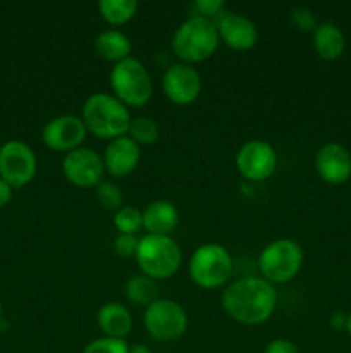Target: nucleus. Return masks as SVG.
<instances>
[{
	"label": "nucleus",
	"mask_w": 351,
	"mask_h": 353,
	"mask_svg": "<svg viewBox=\"0 0 351 353\" xmlns=\"http://www.w3.org/2000/svg\"><path fill=\"white\" fill-rule=\"evenodd\" d=\"M222 309L227 316L244 326L267 323L277 307V292L264 278H241L222 292Z\"/></svg>",
	"instance_id": "nucleus-1"
},
{
	"label": "nucleus",
	"mask_w": 351,
	"mask_h": 353,
	"mask_svg": "<svg viewBox=\"0 0 351 353\" xmlns=\"http://www.w3.org/2000/svg\"><path fill=\"white\" fill-rule=\"evenodd\" d=\"M81 119L88 133L100 140H114L127 134L131 114L120 100L112 93L96 92L89 95L83 103Z\"/></svg>",
	"instance_id": "nucleus-2"
},
{
	"label": "nucleus",
	"mask_w": 351,
	"mask_h": 353,
	"mask_svg": "<svg viewBox=\"0 0 351 353\" xmlns=\"http://www.w3.org/2000/svg\"><path fill=\"white\" fill-rule=\"evenodd\" d=\"M219 43L217 24L213 21L202 16H189L174 31L172 52L179 61L193 65L212 57Z\"/></svg>",
	"instance_id": "nucleus-3"
},
{
	"label": "nucleus",
	"mask_w": 351,
	"mask_h": 353,
	"mask_svg": "<svg viewBox=\"0 0 351 353\" xmlns=\"http://www.w3.org/2000/svg\"><path fill=\"white\" fill-rule=\"evenodd\" d=\"M134 259L141 274L160 281L176 276L181 268L182 252L172 236L145 234L143 238H140Z\"/></svg>",
	"instance_id": "nucleus-4"
},
{
	"label": "nucleus",
	"mask_w": 351,
	"mask_h": 353,
	"mask_svg": "<svg viewBox=\"0 0 351 353\" xmlns=\"http://www.w3.org/2000/svg\"><path fill=\"white\" fill-rule=\"evenodd\" d=\"M188 272L198 288H222L233 274V257L224 245L203 243L191 254Z\"/></svg>",
	"instance_id": "nucleus-5"
},
{
	"label": "nucleus",
	"mask_w": 351,
	"mask_h": 353,
	"mask_svg": "<svg viewBox=\"0 0 351 353\" xmlns=\"http://www.w3.org/2000/svg\"><path fill=\"white\" fill-rule=\"evenodd\" d=\"M305 254L298 241L291 238H279L265 245L258 255V269L262 278L272 285H284L299 274Z\"/></svg>",
	"instance_id": "nucleus-6"
},
{
	"label": "nucleus",
	"mask_w": 351,
	"mask_h": 353,
	"mask_svg": "<svg viewBox=\"0 0 351 353\" xmlns=\"http://www.w3.org/2000/svg\"><path fill=\"white\" fill-rule=\"evenodd\" d=\"M109 79L112 95L126 107H143L150 102L153 83L148 69L138 59L129 57L114 64Z\"/></svg>",
	"instance_id": "nucleus-7"
},
{
	"label": "nucleus",
	"mask_w": 351,
	"mask_h": 353,
	"mask_svg": "<svg viewBox=\"0 0 351 353\" xmlns=\"http://www.w3.org/2000/svg\"><path fill=\"white\" fill-rule=\"evenodd\" d=\"M145 330L155 341H178L188 330L186 310L171 299H158L145 309Z\"/></svg>",
	"instance_id": "nucleus-8"
},
{
	"label": "nucleus",
	"mask_w": 351,
	"mask_h": 353,
	"mask_svg": "<svg viewBox=\"0 0 351 353\" xmlns=\"http://www.w3.org/2000/svg\"><path fill=\"white\" fill-rule=\"evenodd\" d=\"M38 171L33 148L21 140H10L0 147V178L12 188L30 185Z\"/></svg>",
	"instance_id": "nucleus-9"
},
{
	"label": "nucleus",
	"mask_w": 351,
	"mask_h": 353,
	"mask_svg": "<svg viewBox=\"0 0 351 353\" xmlns=\"http://www.w3.org/2000/svg\"><path fill=\"white\" fill-rule=\"evenodd\" d=\"M237 172L248 181H265L277 169V152L264 140H250L236 154Z\"/></svg>",
	"instance_id": "nucleus-10"
},
{
	"label": "nucleus",
	"mask_w": 351,
	"mask_h": 353,
	"mask_svg": "<svg viewBox=\"0 0 351 353\" xmlns=\"http://www.w3.org/2000/svg\"><path fill=\"white\" fill-rule=\"evenodd\" d=\"M86 137H88V130H86L85 123L81 117L74 116V114L54 117L41 130V140H43L45 147L54 152H62V154H69L76 148H81Z\"/></svg>",
	"instance_id": "nucleus-11"
},
{
	"label": "nucleus",
	"mask_w": 351,
	"mask_h": 353,
	"mask_svg": "<svg viewBox=\"0 0 351 353\" xmlns=\"http://www.w3.org/2000/svg\"><path fill=\"white\" fill-rule=\"evenodd\" d=\"M62 172L65 179L78 188H96L103 181L105 168L102 155L93 152L92 148L81 147L64 155Z\"/></svg>",
	"instance_id": "nucleus-12"
},
{
	"label": "nucleus",
	"mask_w": 351,
	"mask_h": 353,
	"mask_svg": "<svg viewBox=\"0 0 351 353\" xmlns=\"http://www.w3.org/2000/svg\"><path fill=\"white\" fill-rule=\"evenodd\" d=\"M162 90L169 102L176 105H189L196 102L202 93V76L193 65L176 62L165 69Z\"/></svg>",
	"instance_id": "nucleus-13"
},
{
	"label": "nucleus",
	"mask_w": 351,
	"mask_h": 353,
	"mask_svg": "<svg viewBox=\"0 0 351 353\" xmlns=\"http://www.w3.org/2000/svg\"><path fill=\"white\" fill-rule=\"evenodd\" d=\"M315 171L327 185H343L351 178V152L341 143H326L315 154Z\"/></svg>",
	"instance_id": "nucleus-14"
},
{
	"label": "nucleus",
	"mask_w": 351,
	"mask_h": 353,
	"mask_svg": "<svg viewBox=\"0 0 351 353\" xmlns=\"http://www.w3.org/2000/svg\"><path fill=\"white\" fill-rule=\"evenodd\" d=\"M215 24L219 40L226 47L237 52H246L257 45L258 28L246 16H241L237 12H224L215 21Z\"/></svg>",
	"instance_id": "nucleus-15"
},
{
	"label": "nucleus",
	"mask_w": 351,
	"mask_h": 353,
	"mask_svg": "<svg viewBox=\"0 0 351 353\" xmlns=\"http://www.w3.org/2000/svg\"><path fill=\"white\" fill-rule=\"evenodd\" d=\"M140 157V145H136L127 134H124V137L114 138L107 143L102 161L105 172H109L114 178H126L138 168Z\"/></svg>",
	"instance_id": "nucleus-16"
},
{
	"label": "nucleus",
	"mask_w": 351,
	"mask_h": 353,
	"mask_svg": "<svg viewBox=\"0 0 351 353\" xmlns=\"http://www.w3.org/2000/svg\"><path fill=\"white\" fill-rule=\"evenodd\" d=\"M141 214H143V230L148 234L171 236L179 224L178 207L169 200H155L148 203Z\"/></svg>",
	"instance_id": "nucleus-17"
},
{
	"label": "nucleus",
	"mask_w": 351,
	"mask_h": 353,
	"mask_svg": "<svg viewBox=\"0 0 351 353\" xmlns=\"http://www.w3.org/2000/svg\"><path fill=\"white\" fill-rule=\"evenodd\" d=\"M312 45L317 55L323 61H337L344 54L346 38L341 28L332 21L317 24L312 33Z\"/></svg>",
	"instance_id": "nucleus-18"
},
{
	"label": "nucleus",
	"mask_w": 351,
	"mask_h": 353,
	"mask_svg": "<svg viewBox=\"0 0 351 353\" xmlns=\"http://www.w3.org/2000/svg\"><path fill=\"white\" fill-rule=\"evenodd\" d=\"M96 324L103 336L126 340V336L133 330V317L124 305L117 302H109L100 307L98 314H96Z\"/></svg>",
	"instance_id": "nucleus-19"
},
{
	"label": "nucleus",
	"mask_w": 351,
	"mask_h": 353,
	"mask_svg": "<svg viewBox=\"0 0 351 353\" xmlns=\"http://www.w3.org/2000/svg\"><path fill=\"white\" fill-rule=\"evenodd\" d=\"M95 50L103 61H109L117 64L120 61H126L131 57V52H133V43L127 38V34H124L119 30H105L102 33L96 34L95 41Z\"/></svg>",
	"instance_id": "nucleus-20"
},
{
	"label": "nucleus",
	"mask_w": 351,
	"mask_h": 353,
	"mask_svg": "<svg viewBox=\"0 0 351 353\" xmlns=\"http://www.w3.org/2000/svg\"><path fill=\"white\" fill-rule=\"evenodd\" d=\"M124 293H126V299L133 305L145 307V309L151 305L155 300H158L157 281L145 274H138L127 279L126 286H124Z\"/></svg>",
	"instance_id": "nucleus-21"
},
{
	"label": "nucleus",
	"mask_w": 351,
	"mask_h": 353,
	"mask_svg": "<svg viewBox=\"0 0 351 353\" xmlns=\"http://www.w3.org/2000/svg\"><path fill=\"white\" fill-rule=\"evenodd\" d=\"M98 12L110 26H123L136 16L138 2L136 0H102L98 3Z\"/></svg>",
	"instance_id": "nucleus-22"
},
{
	"label": "nucleus",
	"mask_w": 351,
	"mask_h": 353,
	"mask_svg": "<svg viewBox=\"0 0 351 353\" xmlns=\"http://www.w3.org/2000/svg\"><path fill=\"white\" fill-rule=\"evenodd\" d=\"M127 137L136 145H153L158 140V126L150 117H133L127 130Z\"/></svg>",
	"instance_id": "nucleus-23"
},
{
	"label": "nucleus",
	"mask_w": 351,
	"mask_h": 353,
	"mask_svg": "<svg viewBox=\"0 0 351 353\" xmlns=\"http://www.w3.org/2000/svg\"><path fill=\"white\" fill-rule=\"evenodd\" d=\"M114 226L119 234H136L143 230V214L136 207L123 205L117 212H114Z\"/></svg>",
	"instance_id": "nucleus-24"
},
{
	"label": "nucleus",
	"mask_w": 351,
	"mask_h": 353,
	"mask_svg": "<svg viewBox=\"0 0 351 353\" xmlns=\"http://www.w3.org/2000/svg\"><path fill=\"white\" fill-rule=\"evenodd\" d=\"M96 200H98L100 207L105 210H117L123 207V190L112 181H102L96 186Z\"/></svg>",
	"instance_id": "nucleus-25"
},
{
	"label": "nucleus",
	"mask_w": 351,
	"mask_h": 353,
	"mask_svg": "<svg viewBox=\"0 0 351 353\" xmlns=\"http://www.w3.org/2000/svg\"><path fill=\"white\" fill-rule=\"evenodd\" d=\"M83 353H129V345L126 340L102 336L89 341Z\"/></svg>",
	"instance_id": "nucleus-26"
},
{
	"label": "nucleus",
	"mask_w": 351,
	"mask_h": 353,
	"mask_svg": "<svg viewBox=\"0 0 351 353\" xmlns=\"http://www.w3.org/2000/svg\"><path fill=\"white\" fill-rule=\"evenodd\" d=\"M193 12L195 14L191 16H202L215 23L226 12V3L224 0H196L193 3Z\"/></svg>",
	"instance_id": "nucleus-27"
},
{
	"label": "nucleus",
	"mask_w": 351,
	"mask_h": 353,
	"mask_svg": "<svg viewBox=\"0 0 351 353\" xmlns=\"http://www.w3.org/2000/svg\"><path fill=\"white\" fill-rule=\"evenodd\" d=\"M291 23L296 30L303 31V33H308V31L313 33V30L317 28V19L313 10L303 6L295 7V9L291 10Z\"/></svg>",
	"instance_id": "nucleus-28"
},
{
	"label": "nucleus",
	"mask_w": 351,
	"mask_h": 353,
	"mask_svg": "<svg viewBox=\"0 0 351 353\" xmlns=\"http://www.w3.org/2000/svg\"><path fill=\"white\" fill-rule=\"evenodd\" d=\"M138 243H140V240L136 238V234H117L114 238V252L124 259L134 257L138 250Z\"/></svg>",
	"instance_id": "nucleus-29"
},
{
	"label": "nucleus",
	"mask_w": 351,
	"mask_h": 353,
	"mask_svg": "<svg viewBox=\"0 0 351 353\" xmlns=\"http://www.w3.org/2000/svg\"><path fill=\"white\" fill-rule=\"evenodd\" d=\"M264 353H301V352H299L298 345L292 343L291 340L277 338V340H272L270 343L265 347Z\"/></svg>",
	"instance_id": "nucleus-30"
},
{
	"label": "nucleus",
	"mask_w": 351,
	"mask_h": 353,
	"mask_svg": "<svg viewBox=\"0 0 351 353\" xmlns=\"http://www.w3.org/2000/svg\"><path fill=\"white\" fill-rule=\"evenodd\" d=\"M346 323H348V314L341 312V310H337V312H334L332 316H330V327L336 331H341V330H346Z\"/></svg>",
	"instance_id": "nucleus-31"
},
{
	"label": "nucleus",
	"mask_w": 351,
	"mask_h": 353,
	"mask_svg": "<svg viewBox=\"0 0 351 353\" xmlns=\"http://www.w3.org/2000/svg\"><path fill=\"white\" fill-rule=\"evenodd\" d=\"M12 186H9L2 178H0V209L10 202V199H12Z\"/></svg>",
	"instance_id": "nucleus-32"
},
{
	"label": "nucleus",
	"mask_w": 351,
	"mask_h": 353,
	"mask_svg": "<svg viewBox=\"0 0 351 353\" xmlns=\"http://www.w3.org/2000/svg\"><path fill=\"white\" fill-rule=\"evenodd\" d=\"M129 353H153L151 348H148L147 345H133V347H129Z\"/></svg>",
	"instance_id": "nucleus-33"
},
{
	"label": "nucleus",
	"mask_w": 351,
	"mask_h": 353,
	"mask_svg": "<svg viewBox=\"0 0 351 353\" xmlns=\"http://www.w3.org/2000/svg\"><path fill=\"white\" fill-rule=\"evenodd\" d=\"M346 331H348V334H350L351 336V312L348 314V323H346Z\"/></svg>",
	"instance_id": "nucleus-34"
},
{
	"label": "nucleus",
	"mask_w": 351,
	"mask_h": 353,
	"mask_svg": "<svg viewBox=\"0 0 351 353\" xmlns=\"http://www.w3.org/2000/svg\"><path fill=\"white\" fill-rule=\"evenodd\" d=\"M0 319H2V303H0Z\"/></svg>",
	"instance_id": "nucleus-35"
}]
</instances>
